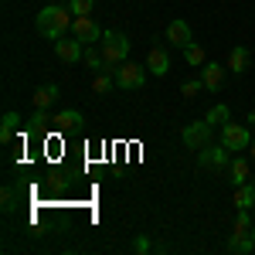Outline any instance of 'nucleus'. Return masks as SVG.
<instances>
[{
    "mask_svg": "<svg viewBox=\"0 0 255 255\" xmlns=\"http://www.w3.org/2000/svg\"><path fill=\"white\" fill-rule=\"evenodd\" d=\"M235 232H252V218H249V208H238V218H235Z\"/></svg>",
    "mask_w": 255,
    "mask_h": 255,
    "instance_id": "nucleus-26",
    "label": "nucleus"
},
{
    "mask_svg": "<svg viewBox=\"0 0 255 255\" xmlns=\"http://www.w3.org/2000/svg\"><path fill=\"white\" fill-rule=\"evenodd\" d=\"M17 187L14 184H3V191H0V208H3V215H10L14 208H17Z\"/></svg>",
    "mask_w": 255,
    "mask_h": 255,
    "instance_id": "nucleus-20",
    "label": "nucleus"
},
{
    "mask_svg": "<svg viewBox=\"0 0 255 255\" xmlns=\"http://www.w3.org/2000/svg\"><path fill=\"white\" fill-rule=\"evenodd\" d=\"M228 116H232V113H228V106H225V102H218V106H211V109H208V123H211V126H225V123H228Z\"/></svg>",
    "mask_w": 255,
    "mask_h": 255,
    "instance_id": "nucleus-23",
    "label": "nucleus"
},
{
    "mask_svg": "<svg viewBox=\"0 0 255 255\" xmlns=\"http://www.w3.org/2000/svg\"><path fill=\"white\" fill-rule=\"evenodd\" d=\"M72 34H75L82 44H99L106 31H102L96 20H92V14H85V17H75V20H72Z\"/></svg>",
    "mask_w": 255,
    "mask_h": 255,
    "instance_id": "nucleus-7",
    "label": "nucleus"
},
{
    "mask_svg": "<svg viewBox=\"0 0 255 255\" xmlns=\"http://www.w3.org/2000/svg\"><path fill=\"white\" fill-rule=\"evenodd\" d=\"M17 126H20V116L14 113V109H7L3 119H0V143H10L14 133H17Z\"/></svg>",
    "mask_w": 255,
    "mask_h": 255,
    "instance_id": "nucleus-16",
    "label": "nucleus"
},
{
    "mask_svg": "<svg viewBox=\"0 0 255 255\" xmlns=\"http://www.w3.org/2000/svg\"><path fill=\"white\" fill-rule=\"evenodd\" d=\"M82 61H85V68H92V72H106V58L99 55L92 44H85V58Z\"/></svg>",
    "mask_w": 255,
    "mask_h": 255,
    "instance_id": "nucleus-22",
    "label": "nucleus"
},
{
    "mask_svg": "<svg viewBox=\"0 0 255 255\" xmlns=\"http://www.w3.org/2000/svg\"><path fill=\"white\" fill-rule=\"evenodd\" d=\"M113 85H116V75L102 72V75H96V82H92V92H96V96H106V92H113Z\"/></svg>",
    "mask_w": 255,
    "mask_h": 255,
    "instance_id": "nucleus-24",
    "label": "nucleus"
},
{
    "mask_svg": "<svg viewBox=\"0 0 255 255\" xmlns=\"http://www.w3.org/2000/svg\"><path fill=\"white\" fill-rule=\"evenodd\" d=\"M201 89H204V82H201V79H191V82H184V85H180L184 99H194L197 92H201Z\"/></svg>",
    "mask_w": 255,
    "mask_h": 255,
    "instance_id": "nucleus-27",
    "label": "nucleus"
},
{
    "mask_svg": "<svg viewBox=\"0 0 255 255\" xmlns=\"http://www.w3.org/2000/svg\"><path fill=\"white\" fill-rule=\"evenodd\" d=\"M150 249H153V242H150L146 235H139L136 242H133V252H139V255H143V252H150Z\"/></svg>",
    "mask_w": 255,
    "mask_h": 255,
    "instance_id": "nucleus-28",
    "label": "nucleus"
},
{
    "mask_svg": "<svg viewBox=\"0 0 255 255\" xmlns=\"http://www.w3.org/2000/svg\"><path fill=\"white\" fill-rule=\"evenodd\" d=\"M249 150H252V160H255V143H252V146H249Z\"/></svg>",
    "mask_w": 255,
    "mask_h": 255,
    "instance_id": "nucleus-30",
    "label": "nucleus"
},
{
    "mask_svg": "<svg viewBox=\"0 0 255 255\" xmlns=\"http://www.w3.org/2000/svg\"><path fill=\"white\" fill-rule=\"evenodd\" d=\"M245 119H249V126H252V129H255V109H252V113H249V116H245Z\"/></svg>",
    "mask_w": 255,
    "mask_h": 255,
    "instance_id": "nucleus-29",
    "label": "nucleus"
},
{
    "mask_svg": "<svg viewBox=\"0 0 255 255\" xmlns=\"http://www.w3.org/2000/svg\"><path fill=\"white\" fill-rule=\"evenodd\" d=\"M221 146H228L232 153L238 150H245V146H252V136H249V126H242V123H225L221 126Z\"/></svg>",
    "mask_w": 255,
    "mask_h": 255,
    "instance_id": "nucleus-4",
    "label": "nucleus"
},
{
    "mask_svg": "<svg viewBox=\"0 0 255 255\" xmlns=\"http://www.w3.org/2000/svg\"><path fill=\"white\" fill-rule=\"evenodd\" d=\"M68 10H72L75 17H85V14L96 10V0H68Z\"/></svg>",
    "mask_w": 255,
    "mask_h": 255,
    "instance_id": "nucleus-25",
    "label": "nucleus"
},
{
    "mask_svg": "<svg viewBox=\"0 0 255 255\" xmlns=\"http://www.w3.org/2000/svg\"><path fill=\"white\" fill-rule=\"evenodd\" d=\"M72 20H75V14H72L68 7H61V3H48L44 10H38L34 27H38L41 38L58 41V38H65V34L72 31Z\"/></svg>",
    "mask_w": 255,
    "mask_h": 255,
    "instance_id": "nucleus-1",
    "label": "nucleus"
},
{
    "mask_svg": "<svg viewBox=\"0 0 255 255\" xmlns=\"http://www.w3.org/2000/svg\"><path fill=\"white\" fill-rule=\"evenodd\" d=\"M211 123L208 119H194V123H187L184 126V146H191V150H204L208 143H211Z\"/></svg>",
    "mask_w": 255,
    "mask_h": 255,
    "instance_id": "nucleus-5",
    "label": "nucleus"
},
{
    "mask_svg": "<svg viewBox=\"0 0 255 255\" xmlns=\"http://www.w3.org/2000/svg\"><path fill=\"white\" fill-rule=\"evenodd\" d=\"M228 174H232V184H249V160H242V157H235L232 163H228Z\"/></svg>",
    "mask_w": 255,
    "mask_h": 255,
    "instance_id": "nucleus-17",
    "label": "nucleus"
},
{
    "mask_svg": "<svg viewBox=\"0 0 255 255\" xmlns=\"http://www.w3.org/2000/svg\"><path fill=\"white\" fill-rule=\"evenodd\" d=\"M235 204L238 208H255V184H238L235 187Z\"/></svg>",
    "mask_w": 255,
    "mask_h": 255,
    "instance_id": "nucleus-18",
    "label": "nucleus"
},
{
    "mask_svg": "<svg viewBox=\"0 0 255 255\" xmlns=\"http://www.w3.org/2000/svg\"><path fill=\"white\" fill-rule=\"evenodd\" d=\"M225 68H228V65H218V61H204V65H201V82H204V89L218 92V89H221V82H225Z\"/></svg>",
    "mask_w": 255,
    "mask_h": 255,
    "instance_id": "nucleus-10",
    "label": "nucleus"
},
{
    "mask_svg": "<svg viewBox=\"0 0 255 255\" xmlns=\"http://www.w3.org/2000/svg\"><path fill=\"white\" fill-rule=\"evenodd\" d=\"M58 85H51V82H48V85H41L38 92H34V99H31V102H34V109H51V106H55V102H58Z\"/></svg>",
    "mask_w": 255,
    "mask_h": 255,
    "instance_id": "nucleus-11",
    "label": "nucleus"
},
{
    "mask_svg": "<svg viewBox=\"0 0 255 255\" xmlns=\"http://www.w3.org/2000/svg\"><path fill=\"white\" fill-rule=\"evenodd\" d=\"M55 123H58L61 129H82V113L79 109H65V113L55 116Z\"/></svg>",
    "mask_w": 255,
    "mask_h": 255,
    "instance_id": "nucleus-19",
    "label": "nucleus"
},
{
    "mask_svg": "<svg viewBox=\"0 0 255 255\" xmlns=\"http://www.w3.org/2000/svg\"><path fill=\"white\" fill-rule=\"evenodd\" d=\"M102 58H106V72H116V65L129 61V38L119 31H106L102 34Z\"/></svg>",
    "mask_w": 255,
    "mask_h": 255,
    "instance_id": "nucleus-2",
    "label": "nucleus"
},
{
    "mask_svg": "<svg viewBox=\"0 0 255 255\" xmlns=\"http://www.w3.org/2000/svg\"><path fill=\"white\" fill-rule=\"evenodd\" d=\"M252 238H255V225H252Z\"/></svg>",
    "mask_w": 255,
    "mask_h": 255,
    "instance_id": "nucleus-31",
    "label": "nucleus"
},
{
    "mask_svg": "<svg viewBox=\"0 0 255 255\" xmlns=\"http://www.w3.org/2000/svg\"><path fill=\"white\" fill-rule=\"evenodd\" d=\"M55 55H58V61H65V65H79V61L85 58V44H82L75 34H72V38H58L55 41Z\"/></svg>",
    "mask_w": 255,
    "mask_h": 255,
    "instance_id": "nucleus-8",
    "label": "nucleus"
},
{
    "mask_svg": "<svg viewBox=\"0 0 255 255\" xmlns=\"http://www.w3.org/2000/svg\"><path fill=\"white\" fill-rule=\"evenodd\" d=\"M180 51H184V61H187V65H194V68H201V65H204V48H201V44H197V41H191V44H187V48H180Z\"/></svg>",
    "mask_w": 255,
    "mask_h": 255,
    "instance_id": "nucleus-21",
    "label": "nucleus"
},
{
    "mask_svg": "<svg viewBox=\"0 0 255 255\" xmlns=\"http://www.w3.org/2000/svg\"><path fill=\"white\" fill-rule=\"evenodd\" d=\"M146 68H150L153 75H167V72H170V55H167L163 48H153V51L146 55Z\"/></svg>",
    "mask_w": 255,
    "mask_h": 255,
    "instance_id": "nucleus-12",
    "label": "nucleus"
},
{
    "mask_svg": "<svg viewBox=\"0 0 255 255\" xmlns=\"http://www.w3.org/2000/svg\"><path fill=\"white\" fill-rule=\"evenodd\" d=\"M228 252H242V255L255 252V238H252V232H235V235L228 238Z\"/></svg>",
    "mask_w": 255,
    "mask_h": 255,
    "instance_id": "nucleus-15",
    "label": "nucleus"
},
{
    "mask_svg": "<svg viewBox=\"0 0 255 255\" xmlns=\"http://www.w3.org/2000/svg\"><path fill=\"white\" fill-rule=\"evenodd\" d=\"M163 38L170 41V44H174V48H187V44H191V24H187V20H170V24H167V34H163Z\"/></svg>",
    "mask_w": 255,
    "mask_h": 255,
    "instance_id": "nucleus-9",
    "label": "nucleus"
},
{
    "mask_svg": "<svg viewBox=\"0 0 255 255\" xmlns=\"http://www.w3.org/2000/svg\"><path fill=\"white\" fill-rule=\"evenodd\" d=\"M228 153H232L228 146H211L208 143L204 150H197V167L201 170H225L228 167Z\"/></svg>",
    "mask_w": 255,
    "mask_h": 255,
    "instance_id": "nucleus-6",
    "label": "nucleus"
},
{
    "mask_svg": "<svg viewBox=\"0 0 255 255\" xmlns=\"http://www.w3.org/2000/svg\"><path fill=\"white\" fill-rule=\"evenodd\" d=\"M146 65H136V61H123V65H116V85L119 89H126V92H133V89H143L146 85Z\"/></svg>",
    "mask_w": 255,
    "mask_h": 255,
    "instance_id": "nucleus-3",
    "label": "nucleus"
},
{
    "mask_svg": "<svg viewBox=\"0 0 255 255\" xmlns=\"http://www.w3.org/2000/svg\"><path fill=\"white\" fill-rule=\"evenodd\" d=\"M44 184L55 191V194H65L72 184H75V174H65V170H51V174L44 177Z\"/></svg>",
    "mask_w": 255,
    "mask_h": 255,
    "instance_id": "nucleus-14",
    "label": "nucleus"
},
{
    "mask_svg": "<svg viewBox=\"0 0 255 255\" xmlns=\"http://www.w3.org/2000/svg\"><path fill=\"white\" fill-rule=\"evenodd\" d=\"M249 61H252V55H249V48H232V55H228V68L235 72V75H245L249 72Z\"/></svg>",
    "mask_w": 255,
    "mask_h": 255,
    "instance_id": "nucleus-13",
    "label": "nucleus"
}]
</instances>
